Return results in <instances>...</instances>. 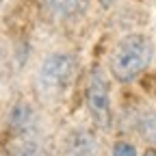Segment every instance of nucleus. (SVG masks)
Returning <instances> with one entry per match:
<instances>
[{
	"label": "nucleus",
	"instance_id": "6e6552de",
	"mask_svg": "<svg viewBox=\"0 0 156 156\" xmlns=\"http://www.w3.org/2000/svg\"><path fill=\"white\" fill-rule=\"evenodd\" d=\"M115 2H117V0H98V5H100L102 9H111Z\"/></svg>",
	"mask_w": 156,
	"mask_h": 156
},
{
	"label": "nucleus",
	"instance_id": "f03ea898",
	"mask_svg": "<svg viewBox=\"0 0 156 156\" xmlns=\"http://www.w3.org/2000/svg\"><path fill=\"white\" fill-rule=\"evenodd\" d=\"M78 61L72 52H50L35 72V89L46 100H61L76 78Z\"/></svg>",
	"mask_w": 156,
	"mask_h": 156
},
{
	"label": "nucleus",
	"instance_id": "39448f33",
	"mask_svg": "<svg viewBox=\"0 0 156 156\" xmlns=\"http://www.w3.org/2000/svg\"><path fill=\"white\" fill-rule=\"evenodd\" d=\"M63 154L65 156H95L98 143L91 130L87 128H72L63 139Z\"/></svg>",
	"mask_w": 156,
	"mask_h": 156
},
{
	"label": "nucleus",
	"instance_id": "0eeeda50",
	"mask_svg": "<svg viewBox=\"0 0 156 156\" xmlns=\"http://www.w3.org/2000/svg\"><path fill=\"white\" fill-rule=\"evenodd\" d=\"M111 156H139V150L132 141L126 139H117L111 147Z\"/></svg>",
	"mask_w": 156,
	"mask_h": 156
},
{
	"label": "nucleus",
	"instance_id": "20e7f679",
	"mask_svg": "<svg viewBox=\"0 0 156 156\" xmlns=\"http://www.w3.org/2000/svg\"><path fill=\"white\" fill-rule=\"evenodd\" d=\"M85 106L98 130H113V98H111V74L102 65H91L85 83Z\"/></svg>",
	"mask_w": 156,
	"mask_h": 156
},
{
	"label": "nucleus",
	"instance_id": "7ed1b4c3",
	"mask_svg": "<svg viewBox=\"0 0 156 156\" xmlns=\"http://www.w3.org/2000/svg\"><path fill=\"white\" fill-rule=\"evenodd\" d=\"M9 134L13 139V154L15 156H46L44 141H41V126H39L37 111L30 102L20 100L9 111L7 122Z\"/></svg>",
	"mask_w": 156,
	"mask_h": 156
},
{
	"label": "nucleus",
	"instance_id": "423d86ee",
	"mask_svg": "<svg viewBox=\"0 0 156 156\" xmlns=\"http://www.w3.org/2000/svg\"><path fill=\"white\" fill-rule=\"evenodd\" d=\"M134 128L150 147H156V108L154 106H141L134 115Z\"/></svg>",
	"mask_w": 156,
	"mask_h": 156
},
{
	"label": "nucleus",
	"instance_id": "1a4fd4ad",
	"mask_svg": "<svg viewBox=\"0 0 156 156\" xmlns=\"http://www.w3.org/2000/svg\"><path fill=\"white\" fill-rule=\"evenodd\" d=\"M143 156H156V147H147V150L143 152Z\"/></svg>",
	"mask_w": 156,
	"mask_h": 156
},
{
	"label": "nucleus",
	"instance_id": "f257e3e1",
	"mask_svg": "<svg viewBox=\"0 0 156 156\" xmlns=\"http://www.w3.org/2000/svg\"><path fill=\"white\" fill-rule=\"evenodd\" d=\"M154 41L145 33H128L117 39L108 54V74L117 83H134L152 63Z\"/></svg>",
	"mask_w": 156,
	"mask_h": 156
}]
</instances>
